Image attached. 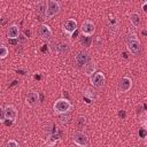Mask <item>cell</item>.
Instances as JSON below:
<instances>
[{"label":"cell","instance_id":"6da1fadb","mask_svg":"<svg viewBox=\"0 0 147 147\" xmlns=\"http://www.w3.org/2000/svg\"><path fill=\"white\" fill-rule=\"evenodd\" d=\"M72 108V105L71 102L65 99V98H62V99H59L55 101L54 106H53V109H54V114L56 115H60V114H64V113H69Z\"/></svg>","mask_w":147,"mask_h":147},{"label":"cell","instance_id":"7a4b0ae2","mask_svg":"<svg viewBox=\"0 0 147 147\" xmlns=\"http://www.w3.org/2000/svg\"><path fill=\"white\" fill-rule=\"evenodd\" d=\"M126 47H127L129 52L131 54H133V55H138L140 53V41L138 40V38H137V36L134 33L127 34Z\"/></svg>","mask_w":147,"mask_h":147},{"label":"cell","instance_id":"3957f363","mask_svg":"<svg viewBox=\"0 0 147 147\" xmlns=\"http://www.w3.org/2000/svg\"><path fill=\"white\" fill-rule=\"evenodd\" d=\"M60 3L57 0H47V8H46V16L45 20H51L55 15L60 13Z\"/></svg>","mask_w":147,"mask_h":147},{"label":"cell","instance_id":"277c9868","mask_svg":"<svg viewBox=\"0 0 147 147\" xmlns=\"http://www.w3.org/2000/svg\"><path fill=\"white\" fill-rule=\"evenodd\" d=\"M74 60H75V63L77 64V67L84 68L85 64H87V63L91 61V56H90V54H88L86 51H79V52L75 55Z\"/></svg>","mask_w":147,"mask_h":147},{"label":"cell","instance_id":"5b68a950","mask_svg":"<svg viewBox=\"0 0 147 147\" xmlns=\"http://www.w3.org/2000/svg\"><path fill=\"white\" fill-rule=\"evenodd\" d=\"M72 141H74L75 145L82 146V147L88 145V138H87V136H86L84 132H82V131H76V132L72 134Z\"/></svg>","mask_w":147,"mask_h":147},{"label":"cell","instance_id":"8992f818","mask_svg":"<svg viewBox=\"0 0 147 147\" xmlns=\"http://www.w3.org/2000/svg\"><path fill=\"white\" fill-rule=\"evenodd\" d=\"M38 36L42 39V40H45V41H49L51 39H52V36H53V32H52V30H51V28L48 26V25H46V24H41L39 28H38Z\"/></svg>","mask_w":147,"mask_h":147},{"label":"cell","instance_id":"52a82bcc","mask_svg":"<svg viewBox=\"0 0 147 147\" xmlns=\"http://www.w3.org/2000/svg\"><path fill=\"white\" fill-rule=\"evenodd\" d=\"M105 82H106V77H105V75H103L101 71L94 72V74L91 76V83H92V85H93L94 87H96V88L102 87L103 84H105Z\"/></svg>","mask_w":147,"mask_h":147},{"label":"cell","instance_id":"ba28073f","mask_svg":"<svg viewBox=\"0 0 147 147\" xmlns=\"http://www.w3.org/2000/svg\"><path fill=\"white\" fill-rule=\"evenodd\" d=\"M80 31L85 36H92L95 31V25L92 21L90 20H85L83 23H82V26H80Z\"/></svg>","mask_w":147,"mask_h":147},{"label":"cell","instance_id":"9c48e42d","mask_svg":"<svg viewBox=\"0 0 147 147\" xmlns=\"http://www.w3.org/2000/svg\"><path fill=\"white\" fill-rule=\"evenodd\" d=\"M118 91L121 93H125L127 92L131 87H132V79L130 77H122L118 82Z\"/></svg>","mask_w":147,"mask_h":147},{"label":"cell","instance_id":"30bf717a","mask_svg":"<svg viewBox=\"0 0 147 147\" xmlns=\"http://www.w3.org/2000/svg\"><path fill=\"white\" fill-rule=\"evenodd\" d=\"M77 30V21L74 18H69L63 24V31L67 34H72Z\"/></svg>","mask_w":147,"mask_h":147},{"label":"cell","instance_id":"8fae6325","mask_svg":"<svg viewBox=\"0 0 147 147\" xmlns=\"http://www.w3.org/2000/svg\"><path fill=\"white\" fill-rule=\"evenodd\" d=\"M3 113H5V121L6 119H9V121H13L15 122L16 118H17V110L14 106L11 105H8L3 108Z\"/></svg>","mask_w":147,"mask_h":147},{"label":"cell","instance_id":"7c38bea8","mask_svg":"<svg viewBox=\"0 0 147 147\" xmlns=\"http://www.w3.org/2000/svg\"><path fill=\"white\" fill-rule=\"evenodd\" d=\"M54 51L59 55H65L70 52V45L67 41H59L54 46Z\"/></svg>","mask_w":147,"mask_h":147},{"label":"cell","instance_id":"4fadbf2b","mask_svg":"<svg viewBox=\"0 0 147 147\" xmlns=\"http://www.w3.org/2000/svg\"><path fill=\"white\" fill-rule=\"evenodd\" d=\"M46 8L47 6L45 5V2L42 0H39L37 3H36V13L39 17V20H45V16H46Z\"/></svg>","mask_w":147,"mask_h":147},{"label":"cell","instance_id":"5bb4252c","mask_svg":"<svg viewBox=\"0 0 147 147\" xmlns=\"http://www.w3.org/2000/svg\"><path fill=\"white\" fill-rule=\"evenodd\" d=\"M26 105L30 107H34L39 102V94L37 92H29L26 94Z\"/></svg>","mask_w":147,"mask_h":147},{"label":"cell","instance_id":"9a60e30c","mask_svg":"<svg viewBox=\"0 0 147 147\" xmlns=\"http://www.w3.org/2000/svg\"><path fill=\"white\" fill-rule=\"evenodd\" d=\"M20 36V29L16 24H13L7 30V37L8 39H17Z\"/></svg>","mask_w":147,"mask_h":147},{"label":"cell","instance_id":"2e32d148","mask_svg":"<svg viewBox=\"0 0 147 147\" xmlns=\"http://www.w3.org/2000/svg\"><path fill=\"white\" fill-rule=\"evenodd\" d=\"M95 71H96V64H95V62H93V61L91 60L87 64H85V67H84V72H85L86 76H92Z\"/></svg>","mask_w":147,"mask_h":147},{"label":"cell","instance_id":"e0dca14e","mask_svg":"<svg viewBox=\"0 0 147 147\" xmlns=\"http://www.w3.org/2000/svg\"><path fill=\"white\" fill-rule=\"evenodd\" d=\"M60 140V134L59 133H56V132H54V133H49V136L46 138V145H48V146H53V145H55L57 141Z\"/></svg>","mask_w":147,"mask_h":147},{"label":"cell","instance_id":"ac0fdd59","mask_svg":"<svg viewBox=\"0 0 147 147\" xmlns=\"http://www.w3.org/2000/svg\"><path fill=\"white\" fill-rule=\"evenodd\" d=\"M129 18L132 23L133 26H139L140 23H141V18H140V15L137 14V13H130L129 14Z\"/></svg>","mask_w":147,"mask_h":147},{"label":"cell","instance_id":"d6986e66","mask_svg":"<svg viewBox=\"0 0 147 147\" xmlns=\"http://www.w3.org/2000/svg\"><path fill=\"white\" fill-rule=\"evenodd\" d=\"M79 41H80V44H82L84 47H90L91 44H92V37H91V36H85V34H83V36H80Z\"/></svg>","mask_w":147,"mask_h":147},{"label":"cell","instance_id":"ffe728a7","mask_svg":"<svg viewBox=\"0 0 147 147\" xmlns=\"http://www.w3.org/2000/svg\"><path fill=\"white\" fill-rule=\"evenodd\" d=\"M59 122L62 124V125H65L70 122V115L68 113H64V114H60L59 115Z\"/></svg>","mask_w":147,"mask_h":147},{"label":"cell","instance_id":"44dd1931","mask_svg":"<svg viewBox=\"0 0 147 147\" xmlns=\"http://www.w3.org/2000/svg\"><path fill=\"white\" fill-rule=\"evenodd\" d=\"M84 96H86V98H87V99H90L91 101H94V100L96 99L95 91H94V90H92V88H87V90H86V92H85V94H84Z\"/></svg>","mask_w":147,"mask_h":147},{"label":"cell","instance_id":"7402d4cb","mask_svg":"<svg viewBox=\"0 0 147 147\" xmlns=\"http://www.w3.org/2000/svg\"><path fill=\"white\" fill-rule=\"evenodd\" d=\"M86 124H87V119H86V117H84V116H79V117L77 118V125H78L79 129L85 127Z\"/></svg>","mask_w":147,"mask_h":147},{"label":"cell","instance_id":"603a6c76","mask_svg":"<svg viewBox=\"0 0 147 147\" xmlns=\"http://www.w3.org/2000/svg\"><path fill=\"white\" fill-rule=\"evenodd\" d=\"M8 54H9L8 47L5 46V45H1V47H0V57L1 59H5V57H7Z\"/></svg>","mask_w":147,"mask_h":147},{"label":"cell","instance_id":"cb8c5ba5","mask_svg":"<svg viewBox=\"0 0 147 147\" xmlns=\"http://www.w3.org/2000/svg\"><path fill=\"white\" fill-rule=\"evenodd\" d=\"M17 146H18V142L16 140H8L6 144V147H17Z\"/></svg>","mask_w":147,"mask_h":147},{"label":"cell","instance_id":"d4e9b609","mask_svg":"<svg viewBox=\"0 0 147 147\" xmlns=\"http://www.w3.org/2000/svg\"><path fill=\"white\" fill-rule=\"evenodd\" d=\"M138 134H139L140 138H146L147 137V130L146 129H140L139 132H138Z\"/></svg>","mask_w":147,"mask_h":147},{"label":"cell","instance_id":"484cf974","mask_svg":"<svg viewBox=\"0 0 147 147\" xmlns=\"http://www.w3.org/2000/svg\"><path fill=\"white\" fill-rule=\"evenodd\" d=\"M117 115H118V117L121 118V119H124L125 117H126V113H125V110H119L118 113H117Z\"/></svg>","mask_w":147,"mask_h":147},{"label":"cell","instance_id":"4316f807","mask_svg":"<svg viewBox=\"0 0 147 147\" xmlns=\"http://www.w3.org/2000/svg\"><path fill=\"white\" fill-rule=\"evenodd\" d=\"M8 40L10 41L11 45H16V44H17V40H16V39H8Z\"/></svg>","mask_w":147,"mask_h":147},{"label":"cell","instance_id":"83f0119b","mask_svg":"<svg viewBox=\"0 0 147 147\" xmlns=\"http://www.w3.org/2000/svg\"><path fill=\"white\" fill-rule=\"evenodd\" d=\"M18 84V80H13V83L9 85V87H13V86H15V85H17Z\"/></svg>","mask_w":147,"mask_h":147},{"label":"cell","instance_id":"f1b7e54d","mask_svg":"<svg viewBox=\"0 0 147 147\" xmlns=\"http://www.w3.org/2000/svg\"><path fill=\"white\" fill-rule=\"evenodd\" d=\"M142 10H144L145 13H147V2H145V3L142 5Z\"/></svg>","mask_w":147,"mask_h":147},{"label":"cell","instance_id":"f546056e","mask_svg":"<svg viewBox=\"0 0 147 147\" xmlns=\"http://www.w3.org/2000/svg\"><path fill=\"white\" fill-rule=\"evenodd\" d=\"M47 49H48V48H47V46H46V45H44V47L41 48V51H42V52H47Z\"/></svg>","mask_w":147,"mask_h":147},{"label":"cell","instance_id":"4dcf8cb0","mask_svg":"<svg viewBox=\"0 0 147 147\" xmlns=\"http://www.w3.org/2000/svg\"><path fill=\"white\" fill-rule=\"evenodd\" d=\"M5 23H6V20H2V22H1V25H5Z\"/></svg>","mask_w":147,"mask_h":147},{"label":"cell","instance_id":"1f68e13d","mask_svg":"<svg viewBox=\"0 0 147 147\" xmlns=\"http://www.w3.org/2000/svg\"><path fill=\"white\" fill-rule=\"evenodd\" d=\"M144 1H145V2H147V0H144Z\"/></svg>","mask_w":147,"mask_h":147}]
</instances>
